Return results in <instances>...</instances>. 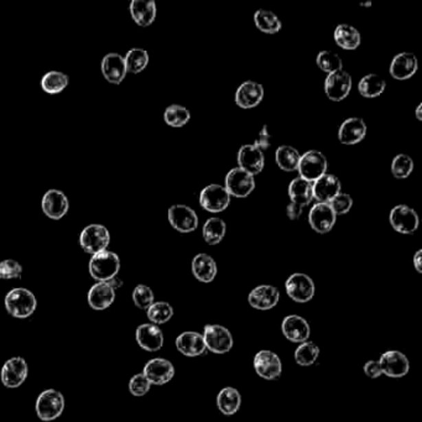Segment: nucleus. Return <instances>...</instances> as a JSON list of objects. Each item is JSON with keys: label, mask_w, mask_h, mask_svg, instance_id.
<instances>
[{"label": "nucleus", "mask_w": 422, "mask_h": 422, "mask_svg": "<svg viewBox=\"0 0 422 422\" xmlns=\"http://www.w3.org/2000/svg\"><path fill=\"white\" fill-rule=\"evenodd\" d=\"M124 63L126 72L137 75V74L143 72L144 69L148 67L149 54H148V51L144 50V49H137V47L131 49L126 52Z\"/></svg>", "instance_id": "40"}, {"label": "nucleus", "mask_w": 422, "mask_h": 422, "mask_svg": "<svg viewBox=\"0 0 422 422\" xmlns=\"http://www.w3.org/2000/svg\"><path fill=\"white\" fill-rule=\"evenodd\" d=\"M238 164L239 168L247 171L248 174L256 176L260 174L265 166V156L260 149L253 144L243 145L238 151Z\"/></svg>", "instance_id": "19"}, {"label": "nucleus", "mask_w": 422, "mask_h": 422, "mask_svg": "<svg viewBox=\"0 0 422 422\" xmlns=\"http://www.w3.org/2000/svg\"><path fill=\"white\" fill-rule=\"evenodd\" d=\"M115 300V290L108 282H97L88 291L87 301L91 309L103 311Z\"/></svg>", "instance_id": "27"}, {"label": "nucleus", "mask_w": 422, "mask_h": 422, "mask_svg": "<svg viewBox=\"0 0 422 422\" xmlns=\"http://www.w3.org/2000/svg\"><path fill=\"white\" fill-rule=\"evenodd\" d=\"M316 63L318 69L329 75L343 69V61L341 57L333 51H321L317 55Z\"/></svg>", "instance_id": "43"}, {"label": "nucleus", "mask_w": 422, "mask_h": 422, "mask_svg": "<svg viewBox=\"0 0 422 422\" xmlns=\"http://www.w3.org/2000/svg\"><path fill=\"white\" fill-rule=\"evenodd\" d=\"M137 344L146 352H157L164 346L162 329L153 323L140 324L135 332Z\"/></svg>", "instance_id": "24"}, {"label": "nucleus", "mask_w": 422, "mask_h": 422, "mask_svg": "<svg viewBox=\"0 0 422 422\" xmlns=\"http://www.w3.org/2000/svg\"><path fill=\"white\" fill-rule=\"evenodd\" d=\"M27 363L21 357H14L8 359L0 372V378L4 386L9 389L19 388L20 385L24 384L27 378Z\"/></svg>", "instance_id": "13"}, {"label": "nucleus", "mask_w": 422, "mask_h": 422, "mask_svg": "<svg viewBox=\"0 0 422 422\" xmlns=\"http://www.w3.org/2000/svg\"><path fill=\"white\" fill-rule=\"evenodd\" d=\"M23 274L21 264L13 259L0 261V280L19 279Z\"/></svg>", "instance_id": "47"}, {"label": "nucleus", "mask_w": 422, "mask_h": 422, "mask_svg": "<svg viewBox=\"0 0 422 422\" xmlns=\"http://www.w3.org/2000/svg\"><path fill=\"white\" fill-rule=\"evenodd\" d=\"M143 374L151 385L168 384L175 377V366L168 359L154 358L145 364Z\"/></svg>", "instance_id": "17"}, {"label": "nucleus", "mask_w": 422, "mask_h": 422, "mask_svg": "<svg viewBox=\"0 0 422 422\" xmlns=\"http://www.w3.org/2000/svg\"><path fill=\"white\" fill-rule=\"evenodd\" d=\"M337 216L335 212L331 208L329 203H320L317 202L316 205L311 208L309 213V223L311 228L320 233V234H326L335 227Z\"/></svg>", "instance_id": "14"}, {"label": "nucleus", "mask_w": 422, "mask_h": 422, "mask_svg": "<svg viewBox=\"0 0 422 422\" xmlns=\"http://www.w3.org/2000/svg\"><path fill=\"white\" fill-rule=\"evenodd\" d=\"M69 76L60 71H50L45 74L40 82L43 91L49 94L61 93L69 86Z\"/></svg>", "instance_id": "38"}, {"label": "nucleus", "mask_w": 422, "mask_h": 422, "mask_svg": "<svg viewBox=\"0 0 422 422\" xmlns=\"http://www.w3.org/2000/svg\"><path fill=\"white\" fill-rule=\"evenodd\" d=\"M300 159H301V154L298 153V150L290 145H281L275 153V160H276L278 166L282 171H287V173H292L298 170Z\"/></svg>", "instance_id": "36"}, {"label": "nucleus", "mask_w": 422, "mask_h": 422, "mask_svg": "<svg viewBox=\"0 0 422 422\" xmlns=\"http://www.w3.org/2000/svg\"><path fill=\"white\" fill-rule=\"evenodd\" d=\"M225 233H227V223L219 217L208 218L202 228L203 239L210 245H217L222 242Z\"/></svg>", "instance_id": "35"}, {"label": "nucleus", "mask_w": 422, "mask_h": 422, "mask_svg": "<svg viewBox=\"0 0 422 422\" xmlns=\"http://www.w3.org/2000/svg\"><path fill=\"white\" fill-rule=\"evenodd\" d=\"M360 5H362V7H370V5H372V1H368V3H362Z\"/></svg>", "instance_id": "56"}, {"label": "nucleus", "mask_w": 422, "mask_h": 422, "mask_svg": "<svg viewBox=\"0 0 422 422\" xmlns=\"http://www.w3.org/2000/svg\"><path fill=\"white\" fill-rule=\"evenodd\" d=\"M206 348L212 353L225 354L233 347V337L228 329L219 324H207L203 333Z\"/></svg>", "instance_id": "10"}, {"label": "nucleus", "mask_w": 422, "mask_h": 422, "mask_svg": "<svg viewBox=\"0 0 422 422\" xmlns=\"http://www.w3.org/2000/svg\"><path fill=\"white\" fill-rule=\"evenodd\" d=\"M4 302L8 313L15 318H27L38 307L35 295L24 287H16L8 292Z\"/></svg>", "instance_id": "1"}, {"label": "nucleus", "mask_w": 422, "mask_h": 422, "mask_svg": "<svg viewBox=\"0 0 422 422\" xmlns=\"http://www.w3.org/2000/svg\"><path fill=\"white\" fill-rule=\"evenodd\" d=\"M89 274L98 282H107L118 275L120 270V259L118 255L109 250L92 255L89 260Z\"/></svg>", "instance_id": "2"}, {"label": "nucleus", "mask_w": 422, "mask_h": 422, "mask_svg": "<svg viewBox=\"0 0 422 422\" xmlns=\"http://www.w3.org/2000/svg\"><path fill=\"white\" fill-rule=\"evenodd\" d=\"M176 348L186 357H199L205 353L206 344L203 335L197 332H184L176 340Z\"/></svg>", "instance_id": "30"}, {"label": "nucleus", "mask_w": 422, "mask_h": 422, "mask_svg": "<svg viewBox=\"0 0 422 422\" xmlns=\"http://www.w3.org/2000/svg\"><path fill=\"white\" fill-rule=\"evenodd\" d=\"M386 82L383 77L375 74L366 75L358 83V92L366 98H377L384 93Z\"/></svg>", "instance_id": "37"}, {"label": "nucleus", "mask_w": 422, "mask_h": 422, "mask_svg": "<svg viewBox=\"0 0 422 422\" xmlns=\"http://www.w3.org/2000/svg\"><path fill=\"white\" fill-rule=\"evenodd\" d=\"M217 405L219 411L224 415H234L242 405V397L239 391L234 388H224L219 391L217 397Z\"/></svg>", "instance_id": "34"}, {"label": "nucleus", "mask_w": 422, "mask_h": 422, "mask_svg": "<svg viewBox=\"0 0 422 422\" xmlns=\"http://www.w3.org/2000/svg\"><path fill=\"white\" fill-rule=\"evenodd\" d=\"M302 212H304V207L296 205L293 202H290L286 208V214L290 221H298V218L301 217Z\"/></svg>", "instance_id": "52"}, {"label": "nucleus", "mask_w": 422, "mask_h": 422, "mask_svg": "<svg viewBox=\"0 0 422 422\" xmlns=\"http://www.w3.org/2000/svg\"><path fill=\"white\" fill-rule=\"evenodd\" d=\"M327 168L329 162L326 156L321 151L310 150L301 155L298 170L301 179L313 184L320 177H322L323 175L327 174Z\"/></svg>", "instance_id": "5"}, {"label": "nucleus", "mask_w": 422, "mask_h": 422, "mask_svg": "<svg viewBox=\"0 0 422 422\" xmlns=\"http://www.w3.org/2000/svg\"><path fill=\"white\" fill-rule=\"evenodd\" d=\"M364 373H366L369 378L372 379L379 378L383 374L381 369H380L379 362H375V360L366 362V366H364Z\"/></svg>", "instance_id": "51"}, {"label": "nucleus", "mask_w": 422, "mask_h": 422, "mask_svg": "<svg viewBox=\"0 0 422 422\" xmlns=\"http://www.w3.org/2000/svg\"><path fill=\"white\" fill-rule=\"evenodd\" d=\"M419 69L417 57L411 52L397 54L390 63V76L397 81H406L415 75Z\"/></svg>", "instance_id": "20"}, {"label": "nucleus", "mask_w": 422, "mask_h": 422, "mask_svg": "<svg viewBox=\"0 0 422 422\" xmlns=\"http://www.w3.org/2000/svg\"><path fill=\"white\" fill-rule=\"evenodd\" d=\"M230 203V195L222 185L212 184L199 193V205L205 211L219 213L225 211Z\"/></svg>", "instance_id": "7"}, {"label": "nucleus", "mask_w": 422, "mask_h": 422, "mask_svg": "<svg viewBox=\"0 0 422 422\" xmlns=\"http://www.w3.org/2000/svg\"><path fill=\"white\" fill-rule=\"evenodd\" d=\"M329 206L335 212V216L347 214L348 212L351 211V208L353 207V199L348 193H338L335 199L329 202Z\"/></svg>", "instance_id": "48"}, {"label": "nucleus", "mask_w": 422, "mask_h": 422, "mask_svg": "<svg viewBox=\"0 0 422 422\" xmlns=\"http://www.w3.org/2000/svg\"><path fill=\"white\" fill-rule=\"evenodd\" d=\"M254 369L261 378L275 380L281 375L282 364L278 354L271 351H260L255 354Z\"/></svg>", "instance_id": "16"}, {"label": "nucleus", "mask_w": 422, "mask_h": 422, "mask_svg": "<svg viewBox=\"0 0 422 422\" xmlns=\"http://www.w3.org/2000/svg\"><path fill=\"white\" fill-rule=\"evenodd\" d=\"M111 243V233L102 224H89L80 234V245L88 254L104 252Z\"/></svg>", "instance_id": "4"}, {"label": "nucleus", "mask_w": 422, "mask_h": 422, "mask_svg": "<svg viewBox=\"0 0 422 422\" xmlns=\"http://www.w3.org/2000/svg\"><path fill=\"white\" fill-rule=\"evenodd\" d=\"M253 145L256 146L258 149H260L263 153L271 146V134L269 131V126L267 125H264L261 128V131H259V134H258V137L255 139Z\"/></svg>", "instance_id": "50"}, {"label": "nucleus", "mask_w": 422, "mask_h": 422, "mask_svg": "<svg viewBox=\"0 0 422 422\" xmlns=\"http://www.w3.org/2000/svg\"><path fill=\"white\" fill-rule=\"evenodd\" d=\"M146 311H148L146 313L148 318L150 322H153V324H162V323L168 322L174 316L173 306L165 301L154 302Z\"/></svg>", "instance_id": "42"}, {"label": "nucleus", "mask_w": 422, "mask_h": 422, "mask_svg": "<svg viewBox=\"0 0 422 422\" xmlns=\"http://www.w3.org/2000/svg\"><path fill=\"white\" fill-rule=\"evenodd\" d=\"M254 23L255 26L261 32L269 34V35L278 34L282 27L279 16L276 14H274L273 12L264 10V9L256 10V13L254 14Z\"/></svg>", "instance_id": "39"}, {"label": "nucleus", "mask_w": 422, "mask_h": 422, "mask_svg": "<svg viewBox=\"0 0 422 422\" xmlns=\"http://www.w3.org/2000/svg\"><path fill=\"white\" fill-rule=\"evenodd\" d=\"M280 300V292L275 286L260 285L249 293V304L256 310L267 311L274 309Z\"/></svg>", "instance_id": "25"}, {"label": "nucleus", "mask_w": 422, "mask_h": 422, "mask_svg": "<svg viewBox=\"0 0 422 422\" xmlns=\"http://www.w3.org/2000/svg\"><path fill=\"white\" fill-rule=\"evenodd\" d=\"M353 80L347 71L341 69L333 74H329L324 81V92L332 102H342L346 100L351 89H352Z\"/></svg>", "instance_id": "12"}, {"label": "nucleus", "mask_w": 422, "mask_h": 422, "mask_svg": "<svg viewBox=\"0 0 422 422\" xmlns=\"http://www.w3.org/2000/svg\"><path fill=\"white\" fill-rule=\"evenodd\" d=\"M102 74L112 85H120L126 76L124 57L119 54H108L102 61Z\"/></svg>", "instance_id": "28"}, {"label": "nucleus", "mask_w": 422, "mask_h": 422, "mask_svg": "<svg viewBox=\"0 0 422 422\" xmlns=\"http://www.w3.org/2000/svg\"><path fill=\"white\" fill-rule=\"evenodd\" d=\"M190 119H191V113L186 107L180 106V104L168 106L164 113L165 123L173 128L185 126L190 122Z\"/></svg>", "instance_id": "41"}, {"label": "nucleus", "mask_w": 422, "mask_h": 422, "mask_svg": "<svg viewBox=\"0 0 422 422\" xmlns=\"http://www.w3.org/2000/svg\"><path fill=\"white\" fill-rule=\"evenodd\" d=\"M150 388H151V384H150L149 380L144 377L143 373L135 374L129 381V391H131V395H134V397L146 395L150 391Z\"/></svg>", "instance_id": "49"}, {"label": "nucleus", "mask_w": 422, "mask_h": 422, "mask_svg": "<svg viewBox=\"0 0 422 422\" xmlns=\"http://www.w3.org/2000/svg\"><path fill=\"white\" fill-rule=\"evenodd\" d=\"M421 111H422V104L421 103H420V104L417 106V108H416V119H417L419 122H421L422 120Z\"/></svg>", "instance_id": "55"}, {"label": "nucleus", "mask_w": 422, "mask_h": 422, "mask_svg": "<svg viewBox=\"0 0 422 422\" xmlns=\"http://www.w3.org/2000/svg\"><path fill=\"white\" fill-rule=\"evenodd\" d=\"M192 274L196 279L210 284L216 279L218 273L217 263L212 258L211 255L201 253L197 254L192 260Z\"/></svg>", "instance_id": "29"}, {"label": "nucleus", "mask_w": 422, "mask_h": 422, "mask_svg": "<svg viewBox=\"0 0 422 422\" xmlns=\"http://www.w3.org/2000/svg\"><path fill=\"white\" fill-rule=\"evenodd\" d=\"M109 285L112 286L113 289L115 290V289H118L120 286L123 285V281L122 280L118 279L117 276L115 278H113L112 280H109V281H107Z\"/></svg>", "instance_id": "54"}, {"label": "nucleus", "mask_w": 422, "mask_h": 422, "mask_svg": "<svg viewBox=\"0 0 422 422\" xmlns=\"http://www.w3.org/2000/svg\"><path fill=\"white\" fill-rule=\"evenodd\" d=\"M35 409L41 421H54L63 415L65 410V397L60 391L47 389L38 395Z\"/></svg>", "instance_id": "3"}, {"label": "nucleus", "mask_w": 422, "mask_h": 422, "mask_svg": "<svg viewBox=\"0 0 422 422\" xmlns=\"http://www.w3.org/2000/svg\"><path fill=\"white\" fill-rule=\"evenodd\" d=\"M282 335L292 343H304L310 338V326L302 317L290 315L285 317L281 324Z\"/></svg>", "instance_id": "23"}, {"label": "nucleus", "mask_w": 422, "mask_h": 422, "mask_svg": "<svg viewBox=\"0 0 422 422\" xmlns=\"http://www.w3.org/2000/svg\"><path fill=\"white\" fill-rule=\"evenodd\" d=\"M41 208L46 217L50 218L52 221H60L69 212V199L63 191L49 190L43 197Z\"/></svg>", "instance_id": "15"}, {"label": "nucleus", "mask_w": 422, "mask_h": 422, "mask_svg": "<svg viewBox=\"0 0 422 422\" xmlns=\"http://www.w3.org/2000/svg\"><path fill=\"white\" fill-rule=\"evenodd\" d=\"M366 122L364 119L348 118L342 123L338 129V139L344 145H355L366 137Z\"/></svg>", "instance_id": "26"}, {"label": "nucleus", "mask_w": 422, "mask_h": 422, "mask_svg": "<svg viewBox=\"0 0 422 422\" xmlns=\"http://www.w3.org/2000/svg\"><path fill=\"white\" fill-rule=\"evenodd\" d=\"M320 355V348L313 342H304L298 346L295 352V360L298 366H310Z\"/></svg>", "instance_id": "45"}, {"label": "nucleus", "mask_w": 422, "mask_h": 422, "mask_svg": "<svg viewBox=\"0 0 422 422\" xmlns=\"http://www.w3.org/2000/svg\"><path fill=\"white\" fill-rule=\"evenodd\" d=\"M154 292L149 286L137 285L133 291V301L140 310H148L154 304Z\"/></svg>", "instance_id": "46"}, {"label": "nucleus", "mask_w": 422, "mask_h": 422, "mask_svg": "<svg viewBox=\"0 0 422 422\" xmlns=\"http://www.w3.org/2000/svg\"><path fill=\"white\" fill-rule=\"evenodd\" d=\"M289 197L291 202L301 207L311 205L313 201V188L312 184L301 177H296L289 185Z\"/></svg>", "instance_id": "32"}, {"label": "nucleus", "mask_w": 422, "mask_h": 422, "mask_svg": "<svg viewBox=\"0 0 422 422\" xmlns=\"http://www.w3.org/2000/svg\"><path fill=\"white\" fill-rule=\"evenodd\" d=\"M389 222L399 233L412 234L419 230L420 218L414 208L406 205H397L390 211Z\"/></svg>", "instance_id": "9"}, {"label": "nucleus", "mask_w": 422, "mask_h": 422, "mask_svg": "<svg viewBox=\"0 0 422 422\" xmlns=\"http://www.w3.org/2000/svg\"><path fill=\"white\" fill-rule=\"evenodd\" d=\"M335 44L342 47L343 50L353 51L359 47L360 32L352 25L348 24H341L335 27L333 34Z\"/></svg>", "instance_id": "33"}, {"label": "nucleus", "mask_w": 422, "mask_h": 422, "mask_svg": "<svg viewBox=\"0 0 422 422\" xmlns=\"http://www.w3.org/2000/svg\"><path fill=\"white\" fill-rule=\"evenodd\" d=\"M264 100V87L260 83L247 81L242 83L236 92V106L243 109H253Z\"/></svg>", "instance_id": "22"}, {"label": "nucleus", "mask_w": 422, "mask_h": 422, "mask_svg": "<svg viewBox=\"0 0 422 422\" xmlns=\"http://www.w3.org/2000/svg\"><path fill=\"white\" fill-rule=\"evenodd\" d=\"M421 256H422V250H417L416 252L415 255H414V258H412V263H414V267H415L416 270H417V273H422V267H421Z\"/></svg>", "instance_id": "53"}, {"label": "nucleus", "mask_w": 422, "mask_h": 422, "mask_svg": "<svg viewBox=\"0 0 422 422\" xmlns=\"http://www.w3.org/2000/svg\"><path fill=\"white\" fill-rule=\"evenodd\" d=\"M381 373L390 378H403L409 373L410 363L405 354L399 351H388L379 359Z\"/></svg>", "instance_id": "18"}, {"label": "nucleus", "mask_w": 422, "mask_h": 422, "mask_svg": "<svg viewBox=\"0 0 422 422\" xmlns=\"http://www.w3.org/2000/svg\"><path fill=\"white\" fill-rule=\"evenodd\" d=\"M415 168L414 160L406 154H399L391 162V174L397 180H405L412 174Z\"/></svg>", "instance_id": "44"}, {"label": "nucleus", "mask_w": 422, "mask_h": 422, "mask_svg": "<svg viewBox=\"0 0 422 422\" xmlns=\"http://www.w3.org/2000/svg\"><path fill=\"white\" fill-rule=\"evenodd\" d=\"M131 18L142 27H148L156 19V4L153 0H133L129 5Z\"/></svg>", "instance_id": "31"}, {"label": "nucleus", "mask_w": 422, "mask_h": 422, "mask_svg": "<svg viewBox=\"0 0 422 422\" xmlns=\"http://www.w3.org/2000/svg\"><path fill=\"white\" fill-rule=\"evenodd\" d=\"M313 199L320 203H329L338 193L342 192L340 179L335 175L326 174L312 184Z\"/></svg>", "instance_id": "21"}, {"label": "nucleus", "mask_w": 422, "mask_h": 422, "mask_svg": "<svg viewBox=\"0 0 422 422\" xmlns=\"http://www.w3.org/2000/svg\"><path fill=\"white\" fill-rule=\"evenodd\" d=\"M285 289L289 298L298 304H306L315 296V282L309 275L302 273L292 274L286 280Z\"/></svg>", "instance_id": "6"}, {"label": "nucleus", "mask_w": 422, "mask_h": 422, "mask_svg": "<svg viewBox=\"0 0 422 422\" xmlns=\"http://www.w3.org/2000/svg\"><path fill=\"white\" fill-rule=\"evenodd\" d=\"M168 218L171 227L180 233H191L199 227V216L190 206H171L168 208Z\"/></svg>", "instance_id": "11"}, {"label": "nucleus", "mask_w": 422, "mask_h": 422, "mask_svg": "<svg viewBox=\"0 0 422 422\" xmlns=\"http://www.w3.org/2000/svg\"><path fill=\"white\" fill-rule=\"evenodd\" d=\"M225 190L236 199H245L254 191L255 179L253 175L248 174L243 168H232L225 176Z\"/></svg>", "instance_id": "8"}]
</instances>
